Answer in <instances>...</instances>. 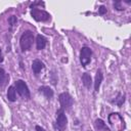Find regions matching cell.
<instances>
[{
  "instance_id": "9a60e30c",
  "label": "cell",
  "mask_w": 131,
  "mask_h": 131,
  "mask_svg": "<svg viewBox=\"0 0 131 131\" xmlns=\"http://www.w3.org/2000/svg\"><path fill=\"white\" fill-rule=\"evenodd\" d=\"M124 101H125V95L122 94V93H118L117 98L114 100V102H116V104L119 105V106H121L124 103Z\"/></svg>"
},
{
  "instance_id": "7a4b0ae2",
  "label": "cell",
  "mask_w": 131,
  "mask_h": 131,
  "mask_svg": "<svg viewBox=\"0 0 131 131\" xmlns=\"http://www.w3.org/2000/svg\"><path fill=\"white\" fill-rule=\"evenodd\" d=\"M34 42V34L32 31H25L19 39V45L23 51L30 50Z\"/></svg>"
},
{
  "instance_id": "8fae6325",
  "label": "cell",
  "mask_w": 131,
  "mask_h": 131,
  "mask_svg": "<svg viewBox=\"0 0 131 131\" xmlns=\"http://www.w3.org/2000/svg\"><path fill=\"white\" fill-rule=\"evenodd\" d=\"M102 79H103L102 72L100 70H97L96 75H95V80H94V90L95 91L99 90V87H100V84L102 82Z\"/></svg>"
},
{
  "instance_id": "44dd1931",
  "label": "cell",
  "mask_w": 131,
  "mask_h": 131,
  "mask_svg": "<svg viewBox=\"0 0 131 131\" xmlns=\"http://www.w3.org/2000/svg\"><path fill=\"white\" fill-rule=\"evenodd\" d=\"M3 60V56H2V53H1V49H0V61Z\"/></svg>"
},
{
  "instance_id": "5bb4252c",
  "label": "cell",
  "mask_w": 131,
  "mask_h": 131,
  "mask_svg": "<svg viewBox=\"0 0 131 131\" xmlns=\"http://www.w3.org/2000/svg\"><path fill=\"white\" fill-rule=\"evenodd\" d=\"M7 98L11 102L15 101L16 96H15V88H14V86H9L8 87V90H7Z\"/></svg>"
},
{
  "instance_id": "8992f818",
  "label": "cell",
  "mask_w": 131,
  "mask_h": 131,
  "mask_svg": "<svg viewBox=\"0 0 131 131\" xmlns=\"http://www.w3.org/2000/svg\"><path fill=\"white\" fill-rule=\"evenodd\" d=\"M91 54H92V51L89 47H87V46L82 47V49L80 51V61H81L82 67H86L90 62Z\"/></svg>"
},
{
  "instance_id": "ffe728a7",
  "label": "cell",
  "mask_w": 131,
  "mask_h": 131,
  "mask_svg": "<svg viewBox=\"0 0 131 131\" xmlns=\"http://www.w3.org/2000/svg\"><path fill=\"white\" fill-rule=\"evenodd\" d=\"M35 129H36V131H45V130H44L42 127H40L39 125H37V126L35 127Z\"/></svg>"
},
{
  "instance_id": "6da1fadb",
  "label": "cell",
  "mask_w": 131,
  "mask_h": 131,
  "mask_svg": "<svg viewBox=\"0 0 131 131\" xmlns=\"http://www.w3.org/2000/svg\"><path fill=\"white\" fill-rule=\"evenodd\" d=\"M110 125L113 127L115 131H124L125 129V121L123 117L118 113H112L107 117Z\"/></svg>"
},
{
  "instance_id": "7c38bea8",
  "label": "cell",
  "mask_w": 131,
  "mask_h": 131,
  "mask_svg": "<svg viewBox=\"0 0 131 131\" xmlns=\"http://www.w3.org/2000/svg\"><path fill=\"white\" fill-rule=\"evenodd\" d=\"M39 91L41 93H43L46 98H51L53 96V90L48 86H41L39 88Z\"/></svg>"
},
{
  "instance_id": "2e32d148",
  "label": "cell",
  "mask_w": 131,
  "mask_h": 131,
  "mask_svg": "<svg viewBox=\"0 0 131 131\" xmlns=\"http://www.w3.org/2000/svg\"><path fill=\"white\" fill-rule=\"evenodd\" d=\"M5 80H6V73L2 68H0V84H3Z\"/></svg>"
},
{
  "instance_id": "5b68a950",
  "label": "cell",
  "mask_w": 131,
  "mask_h": 131,
  "mask_svg": "<svg viewBox=\"0 0 131 131\" xmlns=\"http://www.w3.org/2000/svg\"><path fill=\"white\" fill-rule=\"evenodd\" d=\"M31 15L37 21H47L48 19H50V14L47 11L41 10L38 8H32Z\"/></svg>"
},
{
  "instance_id": "ba28073f",
  "label": "cell",
  "mask_w": 131,
  "mask_h": 131,
  "mask_svg": "<svg viewBox=\"0 0 131 131\" xmlns=\"http://www.w3.org/2000/svg\"><path fill=\"white\" fill-rule=\"evenodd\" d=\"M44 69V63L39 60V59H35L33 60V63H32V70H33V73L35 74V76H38L39 73Z\"/></svg>"
},
{
  "instance_id": "d6986e66",
  "label": "cell",
  "mask_w": 131,
  "mask_h": 131,
  "mask_svg": "<svg viewBox=\"0 0 131 131\" xmlns=\"http://www.w3.org/2000/svg\"><path fill=\"white\" fill-rule=\"evenodd\" d=\"M98 13H99L100 15H103L104 13H106V7L103 6V5L99 6V7H98Z\"/></svg>"
},
{
  "instance_id": "277c9868",
  "label": "cell",
  "mask_w": 131,
  "mask_h": 131,
  "mask_svg": "<svg viewBox=\"0 0 131 131\" xmlns=\"http://www.w3.org/2000/svg\"><path fill=\"white\" fill-rule=\"evenodd\" d=\"M58 100H59V103H60V106L61 108L64 111H69L71 110L72 105H73V98L72 96L68 93V92H62L59 94L58 96Z\"/></svg>"
},
{
  "instance_id": "4fadbf2b",
  "label": "cell",
  "mask_w": 131,
  "mask_h": 131,
  "mask_svg": "<svg viewBox=\"0 0 131 131\" xmlns=\"http://www.w3.org/2000/svg\"><path fill=\"white\" fill-rule=\"evenodd\" d=\"M82 82H83V85L86 88L89 89L91 87V85H92V78H91V76L89 74H87V73H84L82 75Z\"/></svg>"
},
{
  "instance_id": "ac0fdd59",
  "label": "cell",
  "mask_w": 131,
  "mask_h": 131,
  "mask_svg": "<svg viewBox=\"0 0 131 131\" xmlns=\"http://www.w3.org/2000/svg\"><path fill=\"white\" fill-rule=\"evenodd\" d=\"M114 7L117 10H123V6H122V1H115L114 2Z\"/></svg>"
},
{
  "instance_id": "e0dca14e",
  "label": "cell",
  "mask_w": 131,
  "mask_h": 131,
  "mask_svg": "<svg viewBox=\"0 0 131 131\" xmlns=\"http://www.w3.org/2000/svg\"><path fill=\"white\" fill-rule=\"evenodd\" d=\"M8 23H9V25H10V28H12L13 26H15L16 23H17L16 16H15V15H11V16L8 18Z\"/></svg>"
},
{
  "instance_id": "9c48e42d",
  "label": "cell",
  "mask_w": 131,
  "mask_h": 131,
  "mask_svg": "<svg viewBox=\"0 0 131 131\" xmlns=\"http://www.w3.org/2000/svg\"><path fill=\"white\" fill-rule=\"evenodd\" d=\"M46 43H47V39L44 36L37 35V37H36V46H37V49L38 50L44 49L45 46H46Z\"/></svg>"
},
{
  "instance_id": "30bf717a",
  "label": "cell",
  "mask_w": 131,
  "mask_h": 131,
  "mask_svg": "<svg viewBox=\"0 0 131 131\" xmlns=\"http://www.w3.org/2000/svg\"><path fill=\"white\" fill-rule=\"evenodd\" d=\"M94 126L97 131H112L101 119H96L94 122Z\"/></svg>"
},
{
  "instance_id": "3957f363",
  "label": "cell",
  "mask_w": 131,
  "mask_h": 131,
  "mask_svg": "<svg viewBox=\"0 0 131 131\" xmlns=\"http://www.w3.org/2000/svg\"><path fill=\"white\" fill-rule=\"evenodd\" d=\"M14 88H15V90L17 91V93H18L21 97L27 98V99L30 98V96H31V94H30V90H29L28 85L26 84L25 81H23V80H17V81L15 82Z\"/></svg>"
},
{
  "instance_id": "52a82bcc",
  "label": "cell",
  "mask_w": 131,
  "mask_h": 131,
  "mask_svg": "<svg viewBox=\"0 0 131 131\" xmlns=\"http://www.w3.org/2000/svg\"><path fill=\"white\" fill-rule=\"evenodd\" d=\"M67 124H68V119H67V117L64 115V111L62 108L57 110V112H56V125H57V128L60 131H63L64 128L67 127Z\"/></svg>"
}]
</instances>
